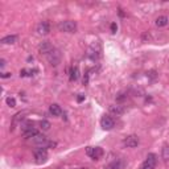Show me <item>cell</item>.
Returning <instances> with one entry per match:
<instances>
[{"label":"cell","instance_id":"cell-1","mask_svg":"<svg viewBox=\"0 0 169 169\" xmlns=\"http://www.w3.org/2000/svg\"><path fill=\"white\" fill-rule=\"evenodd\" d=\"M58 29L61 32H66V33H74L77 29V23L73 20H65V21H61L58 24Z\"/></svg>","mask_w":169,"mask_h":169},{"label":"cell","instance_id":"cell-2","mask_svg":"<svg viewBox=\"0 0 169 169\" xmlns=\"http://www.w3.org/2000/svg\"><path fill=\"white\" fill-rule=\"evenodd\" d=\"M33 141H35V144L40 145V148H45V147H54V145H56V143L49 141L48 137L45 136V135H41V134H38L37 136H35Z\"/></svg>","mask_w":169,"mask_h":169},{"label":"cell","instance_id":"cell-3","mask_svg":"<svg viewBox=\"0 0 169 169\" xmlns=\"http://www.w3.org/2000/svg\"><path fill=\"white\" fill-rule=\"evenodd\" d=\"M86 155L93 160H99L103 156V149L99 147H87L86 148Z\"/></svg>","mask_w":169,"mask_h":169},{"label":"cell","instance_id":"cell-4","mask_svg":"<svg viewBox=\"0 0 169 169\" xmlns=\"http://www.w3.org/2000/svg\"><path fill=\"white\" fill-rule=\"evenodd\" d=\"M49 63H50L52 66H57L58 63L61 62V53L60 50H57V49H54L53 52H50V53L46 56Z\"/></svg>","mask_w":169,"mask_h":169},{"label":"cell","instance_id":"cell-5","mask_svg":"<svg viewBox=\"0 0 169 169\" xmlns=\"http://www.w3.org/2000/svg\"><path fill=\"white\" fill-rule=\"evenodd\" d=\"M35 160L37 164H42L48 160V151L45 148H38L35 151Z\"/></svg>","mask_w":169,"mask_h":169},{"label":"cell","instance_id":"cell-6","mask_svg":"<svg viewBox=\"0 0 169 169\" xmlns=\"http://www.w3.org/2000/svg\"><path fill=\"white\" fill-rule=\"evenodd\" d=\"M139 143H140V140L136 135H130V136H125L123 139V144L125 147H128V148H135V147L139 145Z\"/></svg>","mask_w":169,"mask_h":169},{"label":"cell","instance_id":"cell-7","mask_svg":"<svg viewBox=\"0 0 169 169\" xmlns=\"http://www.w3.org/2000/svg\"><path fill=\"white\" fill-rule=\"evenodd\" d=\"M100 127H102L103 130H106V131H110V130H112V128L115 127V122H114V119L111 118V116L104 115L103 118L100 119Z\"/></svg>","mask_w":169,"mask_h":169},{"label":"cell","instance_id":"cell-8","mask_svg":"<svg viewBox=\"0 0 169 169\" xmlns=\"http://www.w3.org/2000/svg\"><path fill=\"white\" fill-rule=\"evenodd\" d=\"M156 165V156L153 155V153H149L148 156H147L145 161L143 162V165H141L140 169H153Z\"/></svg>","mask_w":169,"mask_h":169},{"label":"cell","instance_id":"cell-9","mask_svg":"<svg viewBox=\"0 0 169 169\" xmlns=\"http://www.w3.org/2000/svg\"><path fill=\"white\" fill-rule=\"evenodd\" d=\"M53 50H54L53 45H52L49 41H42L41 44L38 45V52L41 54H46L48 56V54L50 53V52H53Z\"/></svg>","mask_w":169,"mask_h":169},{"label":"cell","instance_id":"cell-10","mask_svg":"<svg viewBox=\"0 0 169 169\" xmlns=\"http://www.w3.org/2000/svg\"><path fill=\"white\" fill-rule=\"evenodd\" d=\"M37 32L38 35L41 36H46L49 32H50V27H49V24L46 21H42V23H40L37 25Z\"/></svg>","mask_w":169,"mask_h":169},{"label":"cell","instance_id":"cell-11","mask_svg":"<svg viewBox=\"0 0 169 169\" xmlns=\"http://www.w3.org/2000/svg\"><path fill=\"white\" fill-rule=\"evenodd\" d=\"M108 111H110V114H112V115L119 116L124 112V108H123L122 106H119V104H112V106L108 107Z\"/></svg>","mask_w":169,"mask_h":169},{"label":"cell","instance_id":"cell-12","mask_svg":"<svg viewBox=\"0 0 169 169\" xmlns=\"http://www.w3.org/2000/svg\"><path fill=\"white\" fill-rule=\"evenodd\" d=\"M49 111H50V114H52L53 116H60L61 114H62V110H61V107L58 106V104H56V103L50 104V107H49Z\"/></svg>","mask_w":169,"mask_h":169},{"label":"cell","instance_id":"cell-13","mask_svg":"<svg viewBox=\"0 0 169 169\" xmlns=\"http://www.w3.org/2000/svg\"><path fill=\"white\" fill-rule=\"evenodd\" d=\"M37 135H38V131L36 130L35 127H33V128H29V130H27V131L23 132V136L25 137V139H29V137H35V136H37Z\"/></svg>","mask_w":169,"mask_h":169},{"label":"cell","instance_id":"cell-14","mask_svg":"<svg viewBox=\"0 0 169 169\" xmlns=\"http://www.w3.org/2000/svg\"><path fill=\"white\" fill-rule=\"evenodd\" d=\"M16 40L17 37L16 36H7V37H3L1 38V44H4V45H11V44H15L16 42Z\"/></svg>","mask_w":169,"mask_h":169},{"label":"cell","instance_id":"cell-15","mask_svg":"<svg viewBox=\"0 0 169 169\" xmlns=\"http://www.w3.org/2000/svg\"><path fill=\"white\" fill-rule=\"evenodd\" d=\"M79 78V70L77 66H73L72 70H70V81H77Z\"/></svg>","mask_w":169,"mask_h":169},{"label":"cell","instance_id":"cell-16","mask_svg":"<svg viewBox=\"0 0 169 169\" xmlns=\"http://www.w3.org/2000/svg\"><path fill=\"white\" fill-rule=\"evenodd\" d=\"M169 19L167 16H159L157 19H156V27H165L168 24Z\"/></svg>","mask_w":169,"mask_h":169},{"label":"cell","instance_id":"cell-17","mask_svg":"<svg viewBox=\"0 0 169 169\" xmlns=\"http://www.w3.org/2000/svg\"><path fill=\"white\" fill-rule=\"evenodd\" d=\"M27 114V111H20V112H17L16 115L13 116V119H12V125H15L16 123H19L23 120V118H24V115Z\"/></svg>","mask_w":169,"mask_h":169},{"label":"cell","instance_id":"cell-18","mask_svg":"<svg viewBox=\"0 0 169 169\" xmlns=\"http://www.w3.org/2000/svg\"><path fill=\"white\" fill-rule=\"evenodd\" d=\"M40 127H41V130L48 131V130H50L52 124H50V122H48V120H41L40 122Z\"/></svg>","mask_w":169,"mask_h":169},{"label":"cell","instance_id":"cell-19","mask_svg":"<svg viewBox=\"0 0 169 169\" xmlns=\"http://www.w3.org/2000/svg\"><path fill=\"white\" fill-rule=\"evenodd\" d=\"M161 156H162V159H164L165 161H168L169 160V147H164V148H162Z\"/></svg>","mask_w":169,"mask_h":169},{"label":"cell","instance_id":"cell-20","mask_svg":"<svg viewBox=\"0 0 169 169\" xmlns=\"http://www.w3.org/2000/svg\"><path fill=\"white\" fill-rule=\"evenodd\" d=\"M5 102H7V104L10 107H15V106H16V100H15L13 97H8L7 99H5Z\"/></svg>","mask_w":169,"mask_h":169},{"label":"cell","instance_id":"cell-21","mask_svg":"<svg viewBox=\"0 0 169 169\" xmlns=\"http://www.w3.org/2000/svg\"><path fill=\"white\" fill-rule=\"evenodd\" d=\"M104 169H119V161H114L110 165H107Z\"/></svg>","mask_w":169,"mask_h":169},{"label":"cell","instance_id":"cell-22","mask_svg":"<svg viewBox=\"0 0 169 169\" xmlns=\"http://www.w3.org/2000/svg\"><path fill=\"white\" fill-rule=\"evenodd\" d=\"M83 100H85V95L83 94H79L78 97H77V102H78V103H82Z\"/></svg>","mask_w":169,"mask_h":169},{"label":"cell","instance_id":"cell-23","mask_svg":"<svg viewBox=\"0 0 169 169\" xmlns=\"http://www.w3.org/2000/svg\"><path fill=\"white\" fill-rule=\"evenodd\" d=\"M116 30H118V25H116V23H112L111 24V32L116 33Z\"/></svg>","mask_w":169,"mask_h":169},{"label":"cell","instance_id":"cell-24","mask_svg":"<svg viewBox=\"0 0 169 169\" xmlns=\"http://www.w3.org/2000/svg\"><path fill=\"white\" fill-rule=\"evenodd\" d=\"M89 83V74H85L83 77V85H87Z\"/></svg>","mask_w":169,"mask_h":169},{"label":"cell","instance_id":"cell-25","mask_svg":"<svg viewBox=\"0 0 169 169\" xmlns=\"http://www.w3.org/2000/svg\"><path fill=\"white\" fill-rule=\"evenodd\" d=\"M11 75H12L11 73H3V74H1V77H3V78H10Z\"/></svg>","mask_w":169,"mask_h":169},{"label":"cell","instance_id":"cell-26","mask_svg":"<svg viewBox=\"0 0 169 169\" xmlns=\"http://www.w3.org/2000/svg\"><path fill=\"white\" fill-rule=\"evenodd\" d=\"M124 94H119V97H116V99H118V100H123V99H124Z\"/></svg>","mask_w":169,"mask_h":169},{"label":"cell","instance_id":"cell-27","mask_svg":"<svg viewBox=\"0 0 169 169\" xmlns=\"http://www.w3.org/2000/svg\"><path fill=\"white\" fill-rule=\"evenodd\" d=\"M4 66H5V61H4V60H0V67L3 69Z\"/></svg>","mask_w":169,"mask_h":169},{"label":"cell","instance_id":"cell-28","mask_svg":"<svg viewBox=\"0 0 169 169\" xmlns=\"http://www.w3.org/2000/svg\"><path fill=\"white\" fill-rule=\"evenodd\" d=\"M149 77H151V78H156V73L155 72H151L149 73Z\"/></svg>","mask_w":169,"mask_h":169},{"label":"cell","instance_id":"cell-29","mask_svg":"<svg viewBox=\"0 0 169 169\" xmlns=\"http://www.w3.org/2000/svg\"><path fill=\"white\" fill-rule=\"evenodd\" d=\"M81 169H87V168H81Z\"/></svg>","mask_w":169,"mask_h":169}]
</instances>
